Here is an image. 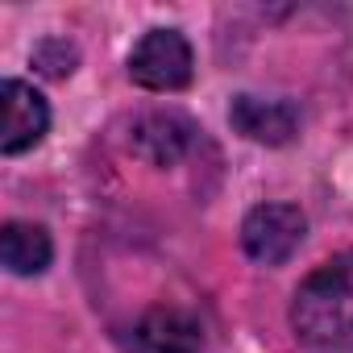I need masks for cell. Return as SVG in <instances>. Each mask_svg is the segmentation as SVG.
I'll return each instance as SVG.
<instances>
[{
	"label": "cell",
	"instance_id": "1",
	"mask_svg": "<svg viewBox=\"0 0 353 353\" xmlns=\"http://www.w3.org/2000/svg\"><path fill=\"white\" fill-rule=\"evenodd\" d=\"M291 328L307 353H353V250L336 254L295 287Z\"/></svg>",
	"mask_w": 353,
	"mask_h": 353
},
{
	"label": "cell",
	"instance_id": "5",
	"mask_svg": "<svg viewBox=\"0 0 353 353\" xmlns=\"http://www.w3.org/2000/svg\"><path fill=\"white\" fill-rule=\"evenodd\" d=\"M204 328L183 307H150L133 324V349L137 353H200Z\"/></svg>",
	"mask_w": 353,
	"mask_h": 353
},
{
	"label": "cell",
	"instance_id": "6",
	"mask_svg": "<svg viewBox=\"0 0 353 353\" xmlns=\"http://www.w3.org/2000/svg\"><path fill=\"white\" fill-rule=\"evenodd\" d=\"M233 125L254 137V141H266V145H287L299 129V108L287 104V100H258V96H237L233 108H229Z\"/></svg>",
	"mask_w": 353,
	"mask_h": 353
},
{
	"label": "cell",
	"instance_id": "7",
	"mask_svg": "<svg viewBox=\"0 0 353 353\" xmlns=\"http://www.w3.org/2000/svg\"><path fill=\"white\" fill-rule=\"evenodd\" d=\"M192 121L179 112H150L133 125V150L154 166H174L192 145Z\"/></svg>",
	"mask_w": 353,
	"mask_h": 353
},
{
	"label": "cell",
	"instance_id": "3",
	"mask_svg": "<svg viewBox=\"0 0 353 353\" xmlns=\"http://www.w3.org/2000/svg\"><path fill=\"white\" fill-rule=\"evenodd\" d=\"M307 237V216L295 204H258L241 221V245L262 266H283Z\"/></svg>",
	"mask_w": 353,
	"mask_h": 353
},
{
	"label": "cell",
	"instance_id": "8",
	"mask_svg": "<svg viewBox=\"0 0 353 353\" xmlns=\"http://www.w3.org/2000/svg\"><path fill=\"white\" fill-rule=\"evenodd\" d=\"M54 258V245H50V233L42 225H30V221H9L0 229V262H5L13 274H42Z\"/></svg>",
	"mask_w": 353,
	"mask_h": 353
},
{
	"label": "cell",
	"instance_id": "2",
	"mask_svg": "<svg viewBox=\"0 0 353 353\" xmlns=\"http://www.w3.org/2000/svg\"><path fill=\"white\" fill-rule=\"evenodd\" d=\"M196 54L179 30H150L129 54V79L145 92H179L192 83Z\"/></svg>",
	"mask_w": 353,
	"mask_h": 353
},
{
	"label": "cell",
	"instance_id": "4",
	"mask_svg": "<svg viewBox=\"0 0 353 353\" xmlns=\"http://www.w3.org/2000/svg\"><path fill=\"white\" fill-rule=\"evenodd\" d=\"M46 129H50V108L42 92L21 79H5V88H0V150L26 154L46 137Z\"/></svg>",
	"mask_w": 353,
	"mask_h": 353
}]
</instances>
